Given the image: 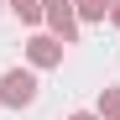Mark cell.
Here are the masks:
<instances>
[{"label":"cell","instance_id":"8","mask_svg":"<svg viewBox=\"0 0 120 120\" xmlns=\"http://www.w3.org/2000/svg\"><path fill=\"white\" fill-rule=\"evenodd\" d=\"M73 120H94V115H73Z\"/></svg>","mask_w":120,"mask_h":120},{"label":"cell","instance_id":"6","mask_svg":"<svg viewBox=\"0 0 120 120\" xmlns=\"http://www.w3.org/2000/svg\"><path fill=\"white\" fill-rule=\"evenodd\" d=\"M99 110H105V120H120V89H105V99H99Z\"/></svg>","mask_w":120,"mask_h":120},{"label":"cell","instance_id":"3","mask_svg":"<svg viewBox=\"0 0 120 120\" xmlns=\"http://www.w3.org/2000/svg\"><path fill=\"white\" fill-rule=\"evenodd\" d=\"M26 52H31V63H37V68H52V63H63V47H57L52 37H31V42H26Z\"/></svg>","mask_w":120,"mask_h":120},{"label":"cell","instance_id":"2","mask_svg":"<svg viewBox=\"0 0 120 120\" xmlns=\"http://www.w3.org/2000/svg\"><path fill=\"white\" fill-rule=\"evenodd\" d=\"M42 5H47L52 31L63 37V42H73V37H78V26H73V0H42Z\"/></svg>","mask_w":120,"mask_h":120},{"label":"cell","instance_id":"4","mask_svg":"<svg viewBox=\"0 0 120 120\" xmlns=\"http://www.w3.org/2000/svg\"><path fill=\"white\" fill-rule=\"evenodd\" d=\"M73 5L84 11L89 21H105V16H110V0H73Z\"/></svg>","mask_w":120,"mask_h":120},{"label":"cell","instance_id":"5","mask_svg":"<svg viewBox=\"0 0 120 120\" xmlns=\"http://www.w3.org/2000/svg\"><path fill=\"white\" fill-rule=\"evenodd\" d=\"M11 11L21 16V21H37V16H42V0H11Z\"/></svg>","mask_w":120,"mask_h":120},{"label":"cell","instance_id":"7","mask_svg":"<svg viewBox=\"0 0 120 120\" xmlns=\"http://www.w3.org/2000/svg\"><path fill=\"white\" fill-rule=\"evenodd\" d=\"M110 21H115V26H120V0H110Z\"/></svg>","mask_w":120,"mask_h":120},{"label":"cell","instance_id":"1","mask_svg":"<svg viewBox=\"0 0 120 120\" xmlns=\"http://www.w3.org/2000/svg\"><path fill=\"white\" fill-rule=\"evenodd\" d=\"M0 99H5L11 110L31 105V99H37V78H31V73H21V68H11V73H5V84H0Z\"/></svg>","mask_w":120,"mask_h":120}]
</instances>
